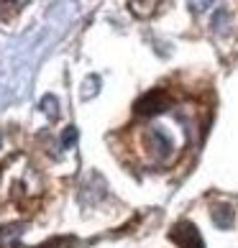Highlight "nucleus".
Masks as SVG:
<instances>
[{"instance_id": "obj_1", "label": "nucleus", "mask_w": 238, "mask_h": 248, "mask_svg": "<svg viewBox=\"0 0 238 248\" xmlns=\"http://www.w3.org/2000/svg\"><path fill=\"white\" fill-rule=\"evenodd\" d=\"M169 108V95H167V90H151V93H146L139 103H136V113L143 115V118H154V115H159L164 113V110Z\"/></svg>"}, {"instance_id": "obj_2", "label": "nucleus", "mask_w": 238, "mask_h": 248, "mask_svg": "<svg viewBox=\"0 0 238 248\" xmlns=\"http://www.w3.org/2000/svg\"><path fill=\"white\" fill-rule=\"evenodd\" d=\"M172 241L179 248H205L203 235L192 223H177L175 231H172Z\"/></svg>"}, {"instance_id": "obj_3", "label": "nucleus", "mask_w": 238, "mask_h": 248, "mask_svg": "<svg viewBox=\"0 0 238 248\" xmlns=\"http://www.w3.org/2000/svg\"><path fill=\"white\" fill-rule=\"evenodd\" d=\"M18 238H21V225H8L0 231V248H16Z\"/></svg>"}, {"instance_id": "obj_4", "label": "nucleus", "mask_w": 238, "mask_h": 248, "mask_svg": "<svg viewBox=\"0 0 238 248\" xmlns=\"http://www.w3.org/2000/svg\"><path fill=\"white\" fill-rule=\"evenodd\" d=\"M210 215H213V223H215L218 228H228V225L233 223V210L228 207V205H218Z\"/></svg>"}, {"instance_id": "obj_5", "label": "nucleus", "mask_w": 238, "mask_h": 248, "mask_svg": "<svg viewBox=\"0 0 238 248\" xmlns=\"http://www.w3.org/2000/svg\"><path fill=\"white\" fill-rule=\"evenodd\" d=\"M26 5V0H0V18H11Z\"/></svg>"}, {"instance_id": "obj_6", "label": "nucleus", "mask_w": 238, "mask_h": 248, "mask_svg": "<svg viewBox=\"0 0 238 248\" xmlns=\"http://www.w3.org/2000/svg\"><path fill=\"white\" fill-rule=\"evenodd\" d=\"M39 248H75V238L72 235H64V238H51V241H47L44 246Z\"/></svg>"}, {"instance_id": "obj_7", "label": "nucleus", "mask_w": 238, "mask_h": 248, "mask_svg": "<svg viewBox=\"0 0 238 248\" xmlns=\"http://www.w3.org/2000/svg\"><path fill=\"white\" fill-rule=\"evenodd\" d=\"M210 3H213V0H190V8H192L195 13H200V11H205Z\"/></svg>"}, {"instance_id": "obj_8", "label": "nucleus", "mask_w": 238, "mask_h": 248, "mask_svg": "<svg viewBox=\"0 0 238 248\" xmlns=\"http://www.w3.org/2000/svg\"><path fill=\"white\" fill-rule=\"evenodd\" d=\"M44 110L49 113V118H57V110H54V97H44Z\"/></svg>"}, {"instance_id": "obj_9", "label": "nucleus", "mask_w": 238, "mask_h": 248, "mask_svg": "<svg viewBox=\"0 0 238 248\" xmlns=\"http://www.w3.org/2000/svg\"><path fill=\"white\" fill-rule=\"evenodd\" d=\"M75 136H77L75 128H67V133H64V141H62V146H69L72 141H75Z\"/></svg>"}]
</instances>
